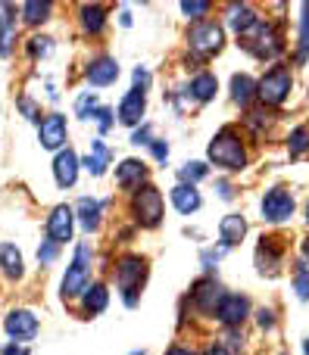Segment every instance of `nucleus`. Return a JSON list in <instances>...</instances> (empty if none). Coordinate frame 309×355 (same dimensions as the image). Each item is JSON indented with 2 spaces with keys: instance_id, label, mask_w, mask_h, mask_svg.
I'll return each mask as SVG.
<instances>
[{
  "instance_id": "1",
  "label": "nucleus",
  "mask_w": 309,
  "mask_h": 355,
  "mask_svg": "<svg viewBox=\"0 0 309 355\" xmlns=\"http://www.w3.org/2000/svg\"><path fill=\"white\" fill-rule=\"evenodd\" d=\"M210 159L216 166L228 168V172H241L247 166V150H244L241 137H237L235 128H222L210 144Z\"/></svg>"
},
{
  "instance_id": "2",
  "label": "nucleus",
  "mask_w": 309,
  "mask_h": 355,
  "mask_svg": "<svg viewBox=\"0 0 309 355\" xmlns=\"http://www.w3.org/2000/svg\"><path fill=\"white\" fill-rule=\"evenodd\" d=\"M237 44H241L247 53H253L256 60H275V56L281 53V47H285V44H281L278 28H275L272 22H262V19L250 31H244Z\"/></svg>"
},
{
  "instance_id": "3",
  "label": "nucleus",
  "mask_w": 309,
  "mask_h": 355,
  "mask_svg": "<svg viewBox=\"0 0 309 355\" xmlns=\"http://www.w3.org/2000/svg\"><path fill=\"white\" fill-rule=\"evenodd\" d=\"M144 277H147V262L141 256H122L116 265V287L122 293L125 306H137V296H141Z\"/></svg>"
},
{
  "instance_id": "4",
  "label": "nucleus",
  "mask_w": 309,
  "mask_h": 355,
  "mask_svg": "<svg viewBox=\"0 0 309 355\" xmlns=\"http://www.w3.org/2000/svg\"><path fill=\"white\" fill-rule=\"evenodd\" d=\"M91 262H94L91 243H78L72 265L66 268L62 284H60L62 300H72V296H78V293H85V290H87V284H91Z\"/></svg>"
},
{
  "instance_id": "5",
  "label": "nucleus",
  "mask_w": 309,
  "mask_h": 355,
  "mask_svg": "<svg viewBox=\"0 0 309 355\" xmlns=\"http://www.w3.org/2000/svg\"><path fill=\"white\" fill-rule=\"evenodd\" d=\"M187 44H191V50L200 56V60H210L212 53L222 50L225 31L219 22H197L191 31H187Z\"/></svg>"
},
{
  "instance_id": "6",
  "label": "nucleus",
  "mask_w": 309,
  "mask_h": 355,
  "mask_svg": "<svg viewBox=\"0 0 309 355\" xmlns=\"http://www.w3.org/2000/svg\"><path fill=\"white\" fill-rule=\"evenodd\" d=\"M131 212L141 227H156L162 221V196L156 187H141L131 196Z\"/></svg>"
},
{
  "instance_id": "7",
  "label": "nucleus",
  "mask_w": 309,
  "mask_h": 355,
  "mask_svg": "<svg viewBox=\"0 0 309 355\" xmlns=\"http://www.w3.org/2000/svg\"><path fill=\"white\" fill-rule=\"evenodd\" d=\"M256 94H260L262 103L281 106L287 100V94H291V72H287L285 66L269 69V72L262 75V81L256 85Z\"/></svg>"
},
{
  "instance_id": "8",
  "label": "nucleus",
  "mask_w": 309,
  "mask_h": 355,
  "mask_svg": "<svg viewBox=\"0 0 309 355\" xmlns=\"http://www.w3.org/2000/svg\"><path fill=\"white\" fill-rule=\"evenodd\" d=\"M3 331L12 337V343H28L37 337V318L28 309H12L3 318Z\"/></svg>"
},
{
  "instance_id": "9",
  "label": "nucleus",
  "mask_w": 309,
  "mask_h": 355,
  "mask_svg": "<svg viewBox=\"0 0 309 355\" xmlns=\"http://www.w3.org/2000/svg\"><path fill=\"white\" fill-rule=\"evenodd\" d=\"M294 215V196L287 193L285 187H272L266 196H262V218L266 221H287Z\"/></svg>"
},
{
  "instance_id": "10",
  "label": "nucleus",
  "mask_w": 309,
  "mask_h": 355,
  "mask_svg": "<svg viewBox=\"0 0 309 355\" xmlns=\"http://www.w3.org/2000/svg\"><path fill=\"white\" fill-rule=\"evenodd\" d=\"M247 315H250V302H247V296H241V293H225L216 309V318L222 321L225 327H241Z\"/></svg>"
},
{
  "instance_id": "11",
  "label": "nucleus",
  "mask_w": 309,
  "mask_h": 355,
  "mask_svg": "<svg viewBox=\"0 0 309 355\" xmlns=\"http://www.w3.org/2000/svg\"><path fill=\"white\" fill-rule=\"evenodd\" d=\"M37 141L44 150H60L66 144V116L60 112H50L47 119H41L37 125Z\"/></svg>"
},
{
  "instance_id": "12",
  "label": "nucleus",
  "mask_w": 309,
  "mask_h": 355,
  "mask_svg": "<svg viewBox=\"0 0 309 355\" xmlns=\"http://www.w3.org/2000/svg\"><path fill=\"white\" fill-rule=\"evenodd\" d=\"M72 227H75V212L69 206H56L47 218V240H53L56 246L72 240Z\"/></svg>"
},
{
  "instance_id": "13",
  "label": "nucleus",
  "mask_w": 309,
  "mask_h": 355,
  "mask_svg": "<svg viewBox=\"0 0 309 355\" xmlns=\"http://www.w3.org/2000/svg\"><path fill=\"white\" fill-rule=\"evenodd\" d=\"M278 265H281V243H278V237H262L260 246H256V268H260V275L275 277V275H278Z\"/></svg>"
},
{
  "instance_id": "14",
  "label": "nucleus",
  "mask_w": 309,
  "mask_h": 355,
  "mask_svg": "<svg viewBox=\"0 0 309 355\" xmlns=\"http://www.w3.org/2000/svg\"><path fill=\"white\" fill-rule=\"evenodd\" d=\"M85 78L91 81L94 87H106V85H112V81L119 78V62L112 60V56H97V60L87 62Z\"/></svg>"
},
{
  "instance_id": "15",
  "label": "nucleus",
  "mask_w": 309,
  "mask_h": 355,
  "mask_svg": "<svg viewBox=\"0 0 309 355\" xmlns=\"http://www.w3.org/2000/svg\"><path fill=\"white\" fill-rule=\"evenodd\" d=\"M144 110H147V97H144L141 87H135V91H128L122 97V103H119V122L122 125H137L144 116Z\"/></svg>"
},
{
  "instance_id": "16",
  "label": "nucleus",
  "mask_w": 309,
  "mask_h": 355,
  "mask_svg": "<svg viewBox=\"0 0 309 355\" xmlns=\"http://www.w3.org/2000/svg\"><path fill=\"white\" fill-rule=\"evenodd\" d=\"M53 178L60 187H72L75 178H78V156H75V150H60L53 159Z\"/></svg>"
},
{
  "instance_id": "17",
  "label": "nucleus",
  "mask_w": 309,
  "mask_h": 355,
  "mask_svg": "<svg viewBox=\"0 0 309 355\" xmlns=\"http://www.w3.org/2000/svg\"><path fill=\"white\" fill-rule=\"evenodd\" d=\"M222 287H219L216 281H200L197 287H194L191 300H194V309H200V312H216L219 302H222Z\"/></svg>"
},
{
  "instance_id": "18",
  "label": "nucleus",
  "mask_w": 309,
  "mask_h": 355,
  "mask_svg": "<svg viewBox=\"0 0 309 355\" xmlns=\"http://www.w3.org/2000/svg\"><path fill=\"white\" fill-rule=\"evenodd\" d=\"M147 178V166L141 159H125L119 162L116 168V184L122 190H131V187H141V181Z\"/></svg>"
},
{
  "instance_id": "19",
  "label": "nucleus",
  "mask_w": 309,
  "mask_h": 355,
  "mask_svg": "<svg viewBox=\"0 0 309 355\" xmlns=\"http://www.w3.org/2000/svg\"><path fill=\"white\" fill-rule=\"evenodd\" d=\"M75 212H78L81 227L91 234V231H97V227H100V212H103V202L94 200V196H81V200L75 202Z\"/></svg>"
},
{
  "instance_id": "20",
  "label": "nucleus",
  "mask_w": 309,
  "mask_h": 355,
  "mask_svg": "<svg viewBox=\"0 0 309 355\" xmlns=\"http://www.w3.org/2000/svg\"><path fill=\"white\" fill-rule=\"evenodd\" d=\"M244 234H247V221H244V215H225V218L219 221L222 246H237L244 240Z\"/></svg>"
},
{
  "instance_id": "21",
  "label": "nucleus",
  "mask_w": 309,
  "mask_h": 355,
  "mask_svg": "<svg viewBox=\"0 0 309 355\" xmlns=\"http://www.w3.org/2000/svg\"><path fill=\"white\" fill-rule=\"evenodd\" d=\"M0 268L10 281H19L25 275V265H22V252L16 250L12 243H0Z\"/></svg>"
},
{
  "instance_id": "22",
  "label": "nucleus",
  "mask_w": 309,
  "mask_h": 355,
  "mask_svg": "<svg viewBox=\"0 0 309 355\" xmlns=\"http://www.w3.org/2000/svg\"><path fill=\"white\" fill-rule=\"evenodd\" d=\"M12 41H16V16H12V6L3 3L0 6V56H10Z\"/></svg>"
},
{
  "instance_id": "23",
  "label": "nucleus",
  "mask_w": 309,
  "mask_h": 355,
  "mask_svg": "<svg viewBox=\"0 0 309 355\" xmlns=\"http://www.w3.org/2000/svg\"><path fill=\"white\" fill-rule=\"evenodd\" d=\"M110 147H106L103 141H91V153L85 156V162H81V166L87 168V172H91L94 178H100L106 172V166H110Z\"/></svg>"
},
{
  "instance_id": "24",
  "label": "nucleus",
  "mask_w": 309,
  "mask_h": 355,
  "mask_svg": "<svg viewBox=\"0 0 309 355\" xmlns=\"http://www.w3.org/2000/svg\"><path fill=\"white\" fill-rule=\"evenodd\" d=\"M172 202H175V209H178V212H185V215L197 212V209H200L197 187H191V184H178V187L172 190Z\"/></svg>"
},
{
  "instance_id": "25",
  "label": "nucleus",
  "mask_w": 309,
  "mask_h": 355,
  "mask_svg": "<svg viewBox=\"0 0 309 355\" xmlns=\"http://www.w3.org/2000/svg\"><path fill=\"white\" fill-rule=\"evenodd\" d=\"M103 22H106V10L100 3H85V6H81V25H85V31L100 35Z\"/></svg>"
},
{
  "instance_id": "26",
  "label": "nucleus",
  "mask_w": 309,
  "mask_h": 355,
  "mask_svg": "<svg viewBox=\"0 0 309 355\" xmlns=\"http://www.w3.org/2000/svg\"><path fill=\"white\" fill-rule=\"evenodd\" d=\"M106 302H110V293H106L103 284H94V287L85 290V312L87 315H100L106 309Z\"/></svg>"
},
{
  "instance_id": "27",
  "label": "nucleus",
  "mask_w": 309,
  "mask_h": 355,
  "mask_svg": "<svg viewBox=\"0 0 309 355\" xmlns=\"http://www.w3.org/2000/svg\"><path fill=\"white\" fill-rule=\"evenodd\" d=\"M253 94H256V85L250 75H235V78H231V97H235V103L247 106L250 100H253Z\"/></svg>"
},
{
  "instance_id": "28",
  "label": "nucleus",
  "mask_w": 309,
  "mask_h": 355,
  "mask_svg": "<svg viewBox=\"0 0 309 355\" xmlns=\"http://www.w3.org/2000/svg\"><path fill=\"white\" fill-rule=\"evenodd\" d=\"M216 78H212L210 72H200L197 78L191 81V94H194V100H200V103H206V100H212L216 97Z\"/></svg>"
},
{
  "instance_id": "29",
  "label": "nucleus",
  "mask_w": 309,
  "mask_h": 355,
  "mask_svg": "<svg viewBox=\"0 0 309 355\" xmlns=\"http://www.w3.org/2000/svg\"><path fill=\"white\" fill-rule=\"evenodd\" d=\"M260 22V16H256L250 6H231V25H235V31H237V37L244 35V31H250L253 25Z\"/></svg>"
},
{
  "instance_id": "30",
  "label": "nucleus",
  "mask_w": 309,
  "mask_h": 355,
  "mask_svg": "<svg viewBox=\"0 0 309 355\" xmlns=\"http://www.w3.org/2000/svg\"><path fill=\"white\" fill-rule=\"evenodd\" d=\"M19 10H22V19L28 25H41V22H47V19H50V3H47V0H44V3L28 0V3H22Z\"/></svg>"
},
{
  "instance_id": "31",
  "label": "nucleus",
  "mask_w": 309,
  "mask_h": 355,
  "mask_svg": "<svg viewBox=\"0 0 309 355\" xmlns=\"http://www.w3.org/2000/svg\"><path fill=\"white\" fill-rule=\"evenodd\" d=\"M287 141H291V144H287V150H291V159L303 156L306 150H309V128H303V125H300V128H294Z\"/></svg>"
},
{
  "instance_id": "32",
  "label": "nucleus",
  "mask_w": 309,
  "mask_h": 355,
  "mask_svg": "<svg viewBox=\"0 0 309 355\" xmlns=\"http://www.w3.org/2000/svg\"><path fill=\"white\" fill-rule=\"evenodd\" d=\"M294 290H297L300 300H309V265L306 262L294 265Z\"/></svg>"
},
{
  "instance_id": "33",
  "label": "nucleus",
  "mask_w": 309,
  "mask_h": 355,
  "mask_svg": "<svg viewBox=\"0 0 309 355\" xmlns=\"http://www.w3.org/2000/svg\"><path fill=\"white\" fill-rule=\"evenodd\" d=\"M97 110H100V103H97V97H94V94H81V97L75 100V112H78L81 119H91Z\"/></svg>"
},
{
  "instance_id": "34",
  "label": "nucleus",
  "mask_w": 309,
  "mask_h": 355,
  "mask_svg": "<svg viewBox=\"0 0 309 355\" xmlns=\"http://www.w3.org/2000/svg\"><path fill=\"white\" fill-rule=\"evenodd\" d=\"M206 172H210V168H206L203 162H187V166L181 168V184H191V187H194V181L206 178Z\"/></svg>"
},
{
  "instance_id": "35",
  "label": "nucleus",
  "mask_w": 309,
  "mask_h": 355,
  "mask_svg": "<svg viewBox=\"0 0 309 355\" xmlns=\"http://www.w3.org/2000/svg\"><path fill=\"white\" fill-rule=\"evenodd\" d=\"M50 50H53V41H50V37L37 35V37H31V41H28V53L31 56H47Z\"/></svg>"
},
{
  "instance_id": "36",
  "label": "nucleus",
  "mask_w": 309,
  "mask_h": 355,
  "mask_svg": "<svg viewBox=\"0 0 309 355\" xmlns=\"http://www.w3.org/2000/svg\"><path fill=\"white\" fill-rule=\"evenodd\" d=\"M309 53V3H303V25H300V60Z\"/></svg>"
},
{
  "instance_id": "37",
  "label": "nucleus",
  "mask_w": 309,
  "mask_h": 355,
  "mask_svg": "<svg viewBox=\"0 0 309 355\" xmlns=\"http://www.w3.org/2000/svg\"><path fill=\"white\" fill-rule=\"evenodd\" d=\"M56 252H60V246L53 243V240H44L41 246H37V262L41 265H50L56 259Z\"/></svg>"
},
{
  "instance_id": "38",
  "label": "nucleus",
  "mask_w": 309,
  "mask_h": 355,
  "mask_svg": "<svg viewBox=\"0 0 309 355\" xmlns=\"http://www.w3.org/2000/svg\"><path fill=\"white\" fill-rule=\"evenodd\" d=\"M206 355H237V337H228V343H212Z\"/></svg>"
},
{
  "instance_id": "39",
  "label": "nucleus",
  "mask_w": 309,
  "mask_h": 355,
  "mask_svg": "<svg viewBox=\"0 0 309 355\" xmlns=\"http://www.w3.org/2000/svg\"><path fill=\"white\" fill-rule=\"evenodd\" d=\"M181 10H185L187 16L197 19V16H203V12H210V3H206V0H194V3L187 0V3H181Z\"/></svg>"
},
{
  "instance_id": "40",
  "label": "nucleus",
  "mask_w": 309,
  "mask_h": 355,
  "mask_svg": "<svg viewBox=\"0 0 309 355\" xmlns=\"http://www.w3.org/2000/svg\"><path fill=\"white\" fill-rule=\"evenodd\" d=\"M110 116H112V112H110V110H106V106H100V110H97V112H94V116H91V119H94V122H97V125H100V131H110V128H112V119H110Z\"/></svg>"
},
{
  "instance_id": "41",
  "label": "nucleus",
  "mask_w": 309,
  "mask_h": 355,
  "mask_svg": "<svg viewBox=\"0 0 309 355\" xmlns=\"http://www.w3.org/2000/svg\"><path fill=\"white\" fill-rule=\"evenodd\" d=\"M19 110H22V116L28 119V122H35L37 119V110H35V103H31L28 97H19Z\"/></svg>"
},
{
  "instance_id": "42",
  "label": "nucleus",
  "mask_w": 309,
  "mask_h": 355,
  "mask_svg": "<svg viewBox=\"0 0 309 355\" xmlns=\"http://www.w3.org/2000/svg\"><path fill=\"white\" fill-rule=\"evenodd\" d=\"M131 144H137V147H141V144H153V141H150V125H144V128H137L135 135H131Z\"/></svg>"
},
{
  "instance_id": "43",
  "label": "nucleus",
  "mask_w": 309,
  "mask_h": 355,
  "mask_svg": "<svg viewBox=\"0 0 309 355\" xmlns=\"http://www.w3.org/2000/svg\"><path fill=\"white\" fill-rule=\"evenodd\" d=\"M0 355H28V346H22V343H6L3 349H0Z\"/></svg>"
},
{
  "instance_id": "44",
  "label": "nucleus",
  "mask_w": 309,
  "mask_h": 355,
  "mask_svg": "<svg viewBox=\"0 0 309 355\" xmlns=\"http://www.w3.org/2000/svg\"><path fill=\"white\" fill-rule=\"evenodd\" d=\"M135 81L141 85V91H144V87L150 85V72H147V69H135Z\"/></svg>"
},
{
  "instance_id": "45",
  "label": "nucleus",
  "mask_w": 309,
  "mask_h": 355,
  "mask_svg": "<svg viewBox=\"0 0 309 355\" xmlns=\"http://www.w3.org/2000/svg\"><path fill=\"white\" fill-rule=\"evenodd\" d=\"M150 147H153V156H156V159H166V156H169V147H166V144H162V141L150 144Z\"/></svg>"
},
{
  "instance_id": "46",
  "label": "nucleus",
  "mask_w": 309,
  "mask_h": 355,
  "mask_svg": "<svg viewBox=\"0 0 309 355\" xmlns=\"http://www.w3.org/2000/svg\"><path fill=\"white\" fill-rule=\"evenodd\" d=\"M272 324H275L272 312H269V309H262V312H260V327H262V331H266V327H272Z\"/></svg>"
},
{
  "instance_id": "47",
  "label": "nucleus",
  "mask_w": 309,
  "mask_h": 355,
  "mask_svg": "<svg viewBox=\"0 0 309 355\" xmlns=\"http://www.w3.org/2000/svg\"><path fill=\"white\" fill-rule=\"evenodd\" d=\"M219 256H222V252H212V250H206V252H203V262H206V268H216Z\"/></svg>"
},
{
  "instance_id": "48",
  "label": "nucleus",
  "mask_w": 309,
  "mask_h": 355,
  "mask_svg": "<svg viewBox=\"0 0 309 355\" xmlns=\"http://www.w3.org/2000/svg\"><path fill=\"white\" fill-rule=\"evenodd\" d=\"M166 355H194L191 349H181V346H172V349H169Z\"/></svg>"
},
{
  "instance_id": "49",
  "label": "nucleus",
  "mask_w": 309,
  "mask_h": 355,
  "mask_svg": "<svg viewBox=\"0 0 309 355\" xmlns=\"http://www.w3.org/2000/svg\"><path fill=\"white\" fill-rule=\"evenodd\" d=\"M303 256H306V259H309V237H306V240H303Z\"/></svg>"
},
{
  "instance_id": "50",
  "label": "nucleus",
  "mask_w": 309,
  "mask_h": 355,
  "mask_svg": "<svg viewBox=\"0 0 309 355\" xmlns=\"http://www.w3.org/2000/svg\"><path fill=\"white\" fill-rule=\"evenodd\" d=\"M303 352H306V355H309V340H306V343H303Z\"/></svg>"
},
{
  "instance_id": "51",
  "label": "nucleus",
  "mask_w": 309,
  "mask_h": 355,
  "mask_svg": "<svg viewBox=\"0 0 309 355\" xmlns=\"http://www.w3.org/2000/svg\"><path fill=\"white\" fill-rule=\"evenodd\" d=\"M306 221H309V202H306Z\"/></svg>"
},
{
  "instance_id": "52",
  "label": "nucleus",
  "mask_w": 309,
  "mask_h": 355,
  "mask_svg": "<svg viewBox=\"0 0 309 355\" xmlns=\"http://www.w3.org/2000/svg\"><path fill=\"white\" fill-rule=\"evenodd\" d=\"M131 355H144V352H131Z\"/></svg>"
}]
</instances>
